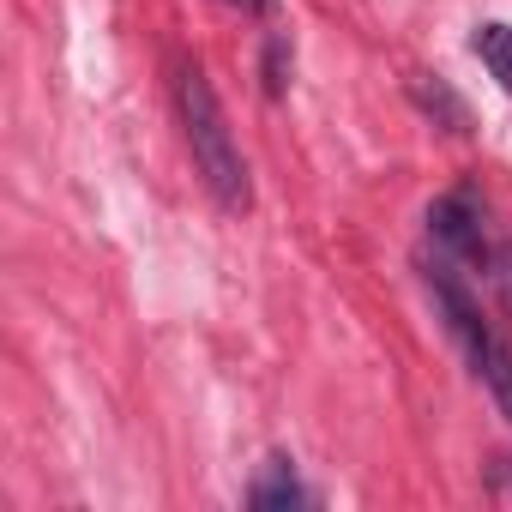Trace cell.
<instances>
[{
  "label": "cell",
  "instance_id": "cell-1",
  "mask_svg": "<svg viewBox=\"0 0 512 512\" xmlns=\"http://www.w3.org/2000/svg\"><path fill=\"white\" fill-rule=\"evenodd\" d=\"M175 109H181V133H187V151H193L199 181L211 187V199H217L223 211L241 217V211L253 205L247 157H241V145H235V133H229V115H223V103H217V91H211V79H205L199 67H181V79H175Z\"/></svg>",
  "mask_w": 512,
  "mask_h": 512
},
{
  "label": "cell",
  "instance_id": "cell-2",
  "mask_svg": "<svg viewBox=\"0 0 512 512\" xmlns=\"http://www.w3.org/2000/svg\"><path fill=\"white\" fill-rule=\"evenodd\" d=\"M428 247H434V260H446L452 272L488 278L494 247H488V229H482V211H476L470 193H446V199L428 205Z\"/></svg>",
  "mask_w": 512,
  "mask_h": 512
},
{
  "label": "cell",
  "instance_id": "cell-3",
  "mask_svg": "<svg viewBox=\"0 0 512 512\" xmlns=\"http://www.w3.org/2000/svg\"><path fill=\"white\" fill-rule=\"evenodd\" d=\"M422 278H428V296H434V314L446 320V332H452V344L464 350V362H470V374L488 362V350H494V326L482 320V308H476V296L464 290V272H452L446 260H428L422 266Z\"/></svg>",
  "mask_w": 512,
  "mask_h": 512
},
{
  "label": "cell",
  "instance_id": "cell-4",
  "mask_svg": "<svg viewBox=\"0 0 512 512\" xmlns=\"http://www.w3.org/2000/svg\"><path fill=\"white\" fill-rule=\"evenodd\" d=\"M247 506H253V512H302V506H314V494L302 488L296 464L278 452V458H266V470H260V476H253Z\"/></svg>",
  "mask_w": 512,
  "mask_h": 512
},
{
  "label": "cell",
  "instance_id": "cell-5",
  "mask_svg": "<svg viewBox=\"0 0 512 512\" xmlns=\"http://www.w3.org/2000/svg\"><path fill=\"white\" fill-rule=\"evenodd\" d=\"M410 97H416V109H422L428 121H440L446 133H458V139L470 133V109L452 97V85H446L440 73H422V79H410Z\"/></svg>",
  "mask_w": 512,
  "mask_h": 512
},
{
  "label": "cell",
  "instance_id": "cell-6",
  "mask_svg": "<svg viewBox=\"0 0 512 512\" xmlns=\"http://www.w3.org/2000/svg\"><path fill=\"white\" fill-rule=\"evenodd\" d=\"M470 49H476V61L494 73V85L512 97V25H500V19L476 25V31H470Z\"/></svg>",
  "mask_w": 512,
  "mask_h": 512
},
{
  "label": "cell",
  "instance_id": "cell-7",
  "mask_svg": "<svg viewBox=\"0 0 512 512\" xmlns=\"http://www.w3.org/2000/svg\"><path fill=\"white\" fill-rule=\"evenodd\" d=\"M476 380L488 386V398H494V410L512 422V344L506 338H494V350H488V362L476 368Z\"/></svg>",
  "mask_w": 512,
  "mask_h": 512
},
{
  "label": "cell",
  "instance_id": "cell-8",
  "mask_svg": "<svg viewBox=\"0 0 512 512\" xmlns=\"http://www.w3.org/2000/svg\"><path fill=\"white\" fill-rule=\"evenodd\" d=\"M284 91H290V37L266 31V97H284Z\"/></svg>",
  "mask_w": 512,
  "mask_h": 512
},
{
  "label": "cell",
  "instance_id": "cell-9",
  "mask_svg": "<svg viewBox=\"0 0 512 512\" xmlns=\"http://www.w3.org/2000/svg\"><path fill=\"white\" fill-rule=\"evenodd\" d=\"M488 284H494V296H500V308L512 314V235L494 247V260H488Z\"/></svg>",
  "mask_w": 512,
  "mask_h": 512
},
{
  "label": "cell",
  "instance_id": "cell-10",
  "mask_svg": "<svg viewBox=\"0 0 512 512\" xmlns=\"http://www.w3.org/2000/svg\"><path fill=\"white\" fill-rule=\"evenodd\" d=\"M223 7H235V13H247V19H266L278 0H223Z\"/></svg>",
  "mask_w": 512,
  "mask_h": 512
}]
</instances>
